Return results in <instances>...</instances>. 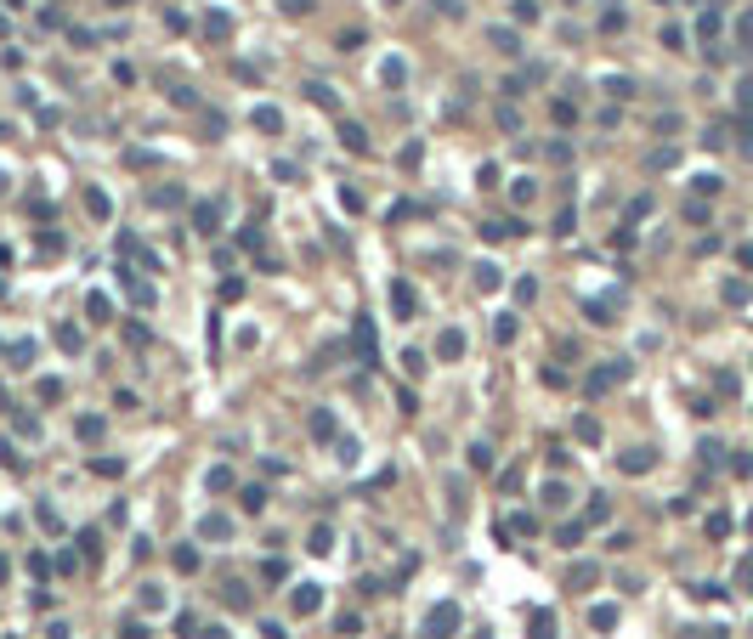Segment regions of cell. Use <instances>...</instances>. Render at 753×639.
<instances>
[{
    "label": "cell",
    "instance_id": "obj_1",
    "mask_svg": "<svg viewBox=\"0 0 753 639\" xmlns=\"http://www.w3.org/2000/svg\"><path fill=\"white\" fill-rule=\"evenodd\" d=\"M436 351H442V357H459V351H465V334H442Z\"/></svg>",
    "mask_w": 753,
    "mask_h": 639
},
{
    "label": "cell",
    "instance_id": "obj_2",
    "mask_svg": "<svg viewBox=\"0 0 753 639\" xmlns=\"http://www.w3.org/2000/svg\"><path fill=\"white\" fill-rule=\"evenodd\" d=\"M391 300H397V312H402V317H408V312H413V294H408V289H402V283H397V289H391Z\"/></svg>",
    "mask_w": 753,
    "mask_h": 639
},
{
    "label": "cell",
    "instance_id": "obj_3",
    "mask_svg": "<svg viewBox=\"0 0 753 639\" xmlns=\"http://www.w3.org/2000/svg\"><path fill=\"white\" fill-rule=\"evenodd\" d=\"M532 639H555V617H538L532 622Z\"/></svg>",
    "mask_w": 753,
    "mask_h": 639
},
{
    "label": "cell",
    "instance_id": "obj_4",
    "mask_svg": "<svg viewBox=\"0 0 753 639\" xmlns=\"http://www.w3.org/2000/svg\"><path fill=\"white\" fill-rule=\"evenodd\" d=\"M736 34L747 40V46H753V12H742V23H736Z\"/></svg>",
    "mask_w": 753,
    "mask_h": 639
}]
</instances>
